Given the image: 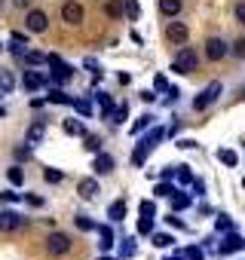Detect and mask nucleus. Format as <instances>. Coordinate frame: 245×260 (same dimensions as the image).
I'll list each match as a JSON object with an SVG mask.
<instances>
[{
    "mask_svg": "<svg viewBox=\"0 0 245 260\" xmlns=\"http://www.w3.org/2000/svg\"><path fill=\"white\" fill-rule=\"evenodd\" d=\"M163 138H166L163 128H160V125H150V132H147L144 138H138V144H135V150H132V166L141 169V166L147 162V156L154 153V147H157Z\"/></svg>",
    "mask_w": 245,
    "mask_h": 260,
    "instance_id": "obj_1",
    "label": "nucleus"
},
{
    "mask_svg": "<svg viewBox=\"0 0 245 260\" xmlns=\"http://www.w3.org/2000/svg\"><path fill=\"white\" fill-rule=\"evenodd\" d=\"M196 64H199V55H196V49L193 46H178V52H175V58H172V71L175 74H193L196 71Z\"/></svg>",
    "mask_w": 245,
    "mask_h": 260,
    "instance_id": "obj_2",
    "label": "nucleus"
},
{
    "mask_svg": "<svg viewBox=\"0 0 245 260\" xmlns=\"http://www.w3.org/2000/svg\"><path fill=\"white\" fill-rule=\"evenodd\" d=\"M221 92H224V86H221L218 80H211V83H208L196 98H193V110H205V107H211V104L221 98Z\"/></svg>",
    "mask_w": 245,
    "mask_h": 260,
    "instance_id": "obj_3",
    "label": "nucleus"
},
{
    "mask_svg": "<svg viewBox=\"0 0 245 260\" xmlns=\"http://www.w3.org/2000/svg\"><path fill=\"white\" fill-rule=\"evenodd\" d=\"M74 248V242H71V236L68 233H49V239H46V251L52 254V257H65L68 251Z\"/></svg>",
    "mask_w": 245,
    "mask_h": 260,
    "instance_id": "obj_4",
    "label": "nucleus"
},
{
    "mask_svg": "<svg viewBox=\"0 0 245 260\" xmlns=\"http://www.w3.org/2000/svg\"><path fill=\"white\" fill-rule=\"evenodd\" d=\"M28 223V217H22L19 211L13 208H0V233H16Z\"/></svg>",
    "mask_w": 245,
    "mask_h": 260,
    "instance_id": "obj_5",
    "label": "nucleus"
},
{
    "mask_svg": "<svg viewBox=\"0 0 245 260\" xmlns=\"http://www.w3.org/2000/svg\"><path fill=\"white\" fill-rule=\"evenodd\" d=\"M166 37H169L172 46H184V43L190 40V28H187L184 22H178V19H169V25H166Z\"/></svg>",
    "mask_w": 245,
    "mask_h": 260,
    "instance_id": "obj_6",
    "label": "nucleus"
},
{
    "mask_svg": "<svg viewBox=\"0 0 245 260\" xmlns=\"http://www.w3.org/2000/svg\"><path fill=\"white\" fill-rule=\"evenodd\" d=\"M83 19H86L83 4H77V0H65V4H62V22L77 28V25H83Z\"/></svg>",
    "mask_w": 245,
    "mask_h": 260,
    "instance_id": "obj_7",
    "label": "nucleus"
},
{
    "mask_svg": "<svg viewBox=\"0 0 245 260\" xmlns=\"http://www.w3.org/2000/svg\"><path fill=\"white\" fill-rule=\"evenodd\" d=\"M230 55V43L224 40V37H208L205 40V58L208 61H221V58H227Z\"/></svg>",
    "mask_w": 245,
    "mask_h": 260,
    "instance_id": "obj_8",
    "label": "nucleus"
},
{
    "mask_svg": "<svg viewBox=\"0 0 245 260\" xmlns=\"http://www.w3.org/2000/svg\"><path fill=\"white\" fill-rule=\"evenodd\" d=\"M242 248H245V239H242L236 230H230V233H224V239H221V245H218V254L227 257V254H239Z\"/></svg>",
    "mask_w": 245,
    "mask_h": 260,
    "instance_id": "obj_9",
    "label": "nucleus"
},
{
    "mask_svg": "<svg viewBox=\"0 0 245 260\" xmlns=\"http://www.w3.org/2000/svg\"><path fill=\"white\" fill-rule=\"evenodd\" d=\"M25 28H28L31 34H46V31H49V16H46L43 10H31V13L25 16Z\"/></svg>",
    "mask_w": 245,
    "mask_h": 260,
    "instance_id": "obj_10",
    "label": "nucleus"
},
{
    "mask_svg": "<svg viewBox=\"0 0 245 260\" xmlns=\"http://www.w3.org/2000/svg\"><path fill=\"white\" fill-rule=\"evenodd\" d=\"M52 71L46 74V86L49 83H68V80H74V68L71 64H65V61H55V64H49Z\"/></svg>",
    "mask_w": 245,
    "mask_h": 260,
    "instance_id": "obj_11",
    "label": "nucleus"
},
{
    "mask_svg": "<svg viewBox=\"0 0 245 260\" xmlns=\"http://www.w3.org/2000/svg\"><path fill=\"white\" fill-rule=\"evenodd\" d=\"M43 135H46V122H43V119H34V122L28 125V132H25V144L34 150L37 144H43Z\"/></svg>",
    "mask_w": 245,
    "mask_h": 260,
    "instance_id": "obj_12",
    "label": "nucleus"
},
{
    "mask_svg": "<svg viewBox=\"0 0 245 260\" xmlns=\"http://www.w3.org/2000/svg\"><path fill=\"white\" fill-rule=\"evenodd\" d=\"M43 86H46V74L43 71H34V68L25 71V77H22V89L25 92H40Z\"/></svg>",
    "mask_w": 245,
    "mask_h": 260,
    "instance_id": "obj_13",
    "label": "nucleus"
},
{
    "mask_svg": "<svg viewBox=\"0 0 245 260\" xmlns=\"http://www.w3.org/2000/svg\"><path fill=\"white\" fill-rule=\"evenodd\" d=\"M77 193H80L83 199H95V196L101 193V184H98V175H95V178H80V181H77Z\"/></svg>",
    "mask_w": 245,
    "mask_h": 260,
    "instance_id": "obj_14",
    "label": "nucleus"
},
{
    "mask_svg": "<svg viewBox=\"0 0 245 260\" xmlns=\"http://www.w3.org/2000/svg\"><path fill=\"white\" fill-rule=\"evenodd\" d=\"M92 156H95V159H92L95 175H110V172H113V156H110V153L98 150V153H92Z\"/></svg>",
    "mask_w": 245,
    "mask_h": 260,
    "instance_id": "obj_15",
    "label": "nucleus"
},
{
    "mask_svg": "<svg viewBox=\"0 0 245 260\" xmlns=\"http://www.w3.org/2000/svg\"><path fill=\"white\" fill-rule=\"evenodd\" d=\"M95 233H98V248L101 251H110L113 248V230H110V223H95Z\"/></svg>",
    "mask_w": 245,
    "mask_h": 260,
    "instance_id": "obj_16",
    "label": "nucleus"
},
{
    "mask_svg": "<svg viewBox=\"0 0 245 260\" xmlns=\"http://www.w3.org/2000/svg\"><path fill=\"white\" fill-rule=\"evenodd\" d=\"M181 10H184V0H160V13L166 19H178Z\"/></svg>",
    "mask_w": 245,
    "mask_h": 260,
    "instance_id": "obj_17",
    "label": "nucleus"
},
{
    "mask_svg": "<svg viewBox=\"0 0 245 260\" xmlns=\"http://www.w3.org/2000/svg\"><path fill=\"white\" fill-rule=\"evenodd\" d=\"M169 199H172V211H187L190 202H193V196H190V193H181V190H175Z\"/></svg>",
    "mask_w": 245,
    "mask_h": 260,
    "instance_id": "obj_18",
    "label": "nucleus"
},
{
    "mask_svg": "<svg viewBox=\"0 0 245 260\" xmlns=\"http://www.w3.org/2000/svg\"><path fill=\"white\" fill-rule=\"evenodd\" d=\"M122 217H126V202H122V199L110 202V205H107V220H110V223H119Z\"/></svg>",
    "mask_w": 245,
    "mask_h": 260,
    "instance_id": "obj_19",
    "label": "nucleus"
},
{
    "mask_svg": "<svg viewBox=\"0 0 245 260\" xmlns=\"http://www.w3.org/2000/svg\"><path fill=\"white\" fill-rule=\"evenodd\" d=\"M62 128H65L68 135H74V138H83V135H86L83 119H74V116H71V119H65V122H62Z\"/></svg>",
    "mask_w": 245,
    "mask_h": 260,
    "instance_id": "obj_20",
    "label": "nucleus"
},
{
    "mask_svg": "<svg viewBox=\"0 0 245 260\" xmlns=\"http://www.w3.org/2000/svg\"><path fill=\"white\" fill-rule=\"evenodd\" d=\"M13 89H16V77H13V71L0 68V95H10Z\"/></svg>",
    "mask_w": 245,
    "mask_h": 260,
    "instance_id": "obj_21",
    "label": "nucleus"
},
{
    "mask_svg": "<svg viewBox=\"0 0 245 260\" xmlns=\"http://www.w3.org/2000/svg\"><path fill=\"white\" fill-rule=\"evenodd\" d=\"M46 101H49V104H65V107H71V101H74V98H71L65 89H55V86H52V89H49V95H46Z\"/></svg>",
    "mask_w": 245,
    "mask_h": 260,
    "instance_id": "obj_22",
    "label": "nucleus"
},
{
    "mask_svg": "<svg viewBox=\"0 0 245 260\" xmlns=\"http://www.w3.org/2000/svg\"><path fill=\"white\" fill-rule=\"evenodd\" d=\"M95 101H98V107H101V116L104 119H110V110H113V98L107 95V92H98V95H92Z\"/></svg>",
    "mask_w": 245,
    "mask_h": 260,
    "instance_id": "obj_23",
    "label": "nucleus"
},
{
    "mask_svg": "<svg viewBox=\"0 0 245 260\" xmlns=\"http://www.w3.org/2000/svg\"><path fill=\"white\" fill-rule=\"evenodd\" d=\"M119 7H122V13H126V19H129V22H135V19L141 16L138 0H119Z\"/></svg>",
    "mask_w": 245,
    "mask_h": 260,
    "instance_id": "obj_24",
    "label": "nucleus"
},
{
    "mask_svg": "<svg viewBox=\"0 0 245 260\" xmlns=\"http://www.w3.org/2000/svg\"><path fill=\"white\" fill-rule=\"evenodd\" d=\"M22 58H25V64H28V68L46 64V52H34V49H25V52H22Z\"/></svg>",
    "mask_w": 245,
    "mask_h": 260,
    "instance_id": "obj_25",
    "label": "nucleus"
},
{
    "mask_svg": "<svg viewBox=\"0 0 245 260\" xmlns=\"http://www.w3.org/2000/svg\"><path fill=\"white\" fill-rule=\"evenodd\" d=\"M218 159H221L227 169H236V166H239V156H236V150H230V147H221V150H218Z\"/></svg>",
    "mask_w": 245,
    "mask_h": 260,
    "instance_id": "obj_26",
    "label": "nucleus"
},
{
    "mask_svg": "<svg viewBox=\"0 0 245 260\" xmlns=\"http://www.w3.org/2000/svg\"><path fill=\"white\" fill-rule=\"evenodd\" d=\"M154 119H157L154 113H141V116H138V119L132 122V132H135V135H141L144 128H150V125H154Z\"/></svg>",
    "mask_w": 245,
    "mask_h": 260,
    "instance_id": "obj_27",
    "label": "nucleus"
},
{
    "mask_svg": "<svg viewBox=\"0 0 245 260\" xmlns=\"http://www.w3.org/2000/svg\"><path fill=\"white\" fill-rule=\"evenodd\" d=\"M126 116H129V104H126V101H122V104H116V107L110 110V122H113V125H119V122L126 119Z\"/></svg>",
    "mask_w": 245,
    "mask_h": 260,
    "instance_id": "obj_28",
    "label": "nucleus"
},
{
    "mask_svg": "<svg viewBox=\"0 0 245 260\" xmlns=\"http://www.w3.org/2000/svg\"><path fill=\"white\" fill-rule=\"evenodd\" d=\"M71 107H74L80 116H92V101H89V98H74Z\"/></svg>",
    "mask_w": 245,
    "mask_h": 260,
    "instance_id": "obj_29",
    "label": "nucleus"
},
{
    "mask_svg": "<svg viewBox=\"0 0 245 260\" xmlns=\"http://www.w3.org/2000/svg\"><path fill=\"white\" fill-rule=\"evenodd\" d=\"M215 230L218 233H230V230H236V223L230 220V214H218L215 217Z\"/></svg>",
    "mask_w": 245,
    "mask_h": 260,
    "instance_id": "obj_30",
    "label": "nucleus"
},
{
    "mask_svg": "<svg viewBox=\"0 0 245 260\" xmlns=\"http://www.w3.org/2000/svg\"><path fill=\"white\" fill-rule=\"evenodd\" d=\"M181 257H184V260H205V248L190 245V248H184V251H181Z\"/></svg>",
    "mask_w": 245,
    "mask_h": 260,
    "instance_id": "obj_31",
    "label": "nucleus"
},
{
    "mask_svg": "<svg viewBox=\"0 0 245 260\" xmlns=\"http://www.w3.org/2000/svg\"><path fill=\"white\" fill-rule=\"evenodd\" d=\"M7 178H10L13 187H22V184H25V172H22V166H13V169L7 172Z\"/></svg>",
    "mask_w": 245,
    "mask_h": 260,
    "instance_id": "obj_32",
    "label": "nucleus"
},
{
    "mask_svg": "<svg viewBox=\"0 0 245 260\" xmlns=\"http://www.w3.org/2000/svg\"><path fill=\"white\" fill-rule=\"evenodd\" d=\"M175 193V184H169V181H160L157 187H154V196L157 199H166V196H172Z\"/></svg>",
    "mask_w": 245,
    "mask_h": 260,
    "instance_id": "obj_33",
    "label": "nucleus"
},
{
    "mask_svg": "<svg viewBox=\"0 0 245 260\" xmlns=\"http://www.w3.org/2000/svg\"><path fill=\"white\" fill-rule=\"evenodd\" d=\"M74 223H77L83 233H92V230H95V220H92L89 214H77V217H74Z\"/></svg>",
    "mask_w": 245,
    "mask_h": 260,
    "instance_id": "obj_34",
    "label": "nucleus"
},
{
    "mask_svg": "<svg viewBox=\"0 0 245 260\" xmlns=\"http://www.w3.org/2000/svg\"><path fill=\"white\" fill-rule=\"evenodd\" d=\"M150 236H154L150 242H154L157 248H169V245L175 242V236H169V233H150Z\"/></svg>",
    "mask_w": 245,
    "mask_h": 260,
    "instance_id": "obj_35",
    "label": "nucleus"
},
{
    "mask_svg": "<svg viewBox=\"0 0 245 260\" xmlns=\"http://www.w3.org/2000/svg\"><path fill=\"white\" fill-rule=\"evenodd\" d=\"M104 13H107L110 19H122V7H119V0H107V4H104Z\"/></svg>",
    "mask_w": 245,
    "mask_h": 260,
    "instance_id": "obj_36",
    "label": "nucleus"
},
{
    "mask_svg": "<svg viewBox=\"0 0 245 260\" xmlns=\"http://www.w3.org/2000/svg\"><path fill=\"white\" fill-rule=\"evenodd\" d=\"M175 178H178L181 184H190V181H193V172H190V166H175Z\"/></svg>",
    "mask_w": 245,
    "mask_h": 260,
    "instance_id": "obj_37",
    "label": "nucleus"
},
{
    "mask_svg": "<svg viewBox=\"0 0 245 260\" xmlns=\"http://www.w3.org/2000/svg\"><path fill=\"white\" fill-rule=\"evenodd\" d=\"M83 138H86L83 147H86L89 153H98V150H101V138H98V135H83Z\"/></svg>",
    "mask_w": 245,
    "mask_h": 260,
    "instance_id": "obj_38",
    "label": "nucleus"
},
{
    "mask_svg": "<svg viewBox=\"0 0 245 260\" xmlns=\"http://www.w3.org/2000/svg\"><path fill=\"white\" fill-rule=\"evenodd\" d=\"M135 254V242L132 239H122V245H119V260L122 257H132Z\"/></svg>",
    "mask_w": 245,
    "mask_h": 260,
    "instance_id": "obj_39",
    "label": "nucleus"
},
{
    "mask_svg": "<svg viewBox=\"0 0 245 260\" xmlns=\"http://www.w3.org/2000/svg\"><path fill=\"white\" fill-rule=\"evenodd\" d=\"M62 172L58 169H43V181H49V184H62Z\"/></svg>",
    "mask_w": 245,
    "mask_h": 260,
    "instance_id": "obj_40",
    "label": "nucleus"
},
{
    "mask_svg": "<svg viewBox=\"0 0 245 260\" xmlns=\"http://www.w3.org/2000/svg\"><path fill=\"white\" fill-rule=\"evenodd\" d=\"M138 211H141V217H154V214H157V205H154L150 199H141V205H138Z\"/></svg>",
    "mask_w": 245,
    "mask_h": 260,
    "instance_id": "obj_41",
    "label": "nucleus"
},
{
    "mask_svg": "<svg viewBox=\"0 0 245 260\" xmlns=\"http://www.w3.org/2000/svg\"><path fill=\"white\" fill-rule=\"evenodd\" d=\"M138 233H141V236H150V233H154V217H141V220H138Z\"/></svg>",
    "mask_w": 245,
    "mask_h": 260,
    "instance_id": "obj_42",
    "label": "nucleus"
},
{
    "mask_svg": "<svg viewBox=\"0 0 245 260\" xmlns=\"http://www.w3.org/2000/svg\"><path fill=\"white\" fill-rule=\"evenodd\" d=\"M0 202H22V193H16V187L4 190V193H0Z\"/></svg>",
    "mask_w": 245,
    "mask_h": 260,
    "instance_id": "obj_43",
    "label": "nucleus"
},
{
    "mask_svg": "<svg viewBox=\"0 0 245 260\" xmlns=\"http://www.w3.org/2000/svg\"><path fill=\"white\" fill-rule=\"evenodd\" d=\"M10 43H16V46H25V49H28V37H25L22 31H13V37H10Z\"/></svg>",
    "mask_w": 245,
    "mask_h": 260,
    "instance_id": "obj_44",
    "label": "nucleus"
},
{
    "mask_svg": "<svg viewBox=\"0 0 245 260\" xmlns=\"http://www.w3.org/2000/svg\"><path fill=\"white\" fill-rule=\"evenodd\" d=\"M230 52H233L236 58H242V55H245V37H239V40L233 43V49H230Z\"/></svg>",
    "mask_w": 245,
    "mask_h": 260,
    "instance_id": "obj_45",
    "label": "nucleus"
},
{
    "mask_svg": "<svg viewBox=\"0 0 245 260\" xmlns=\"http://www.w3.org/2000/svg\"><path fill=\"white\" fill-rule=\"evenodd\" d=\"M178 98H181V89H175V86H172V89H166V104H169V107H172Z\"/></svg>",
    "mask_w": 245,
    "mask_h": 260,
    "instance_id": "obj_46",
    "label": "nucleus"
},
{
    "mask_svg": "<svg viewBox=\"0 0 245 260\" xmlns=\"http://www.w3.org/2000/svg\"><path fill=\"white\" fill-rule=\"evenodd\" d=\"M190 187H193V190H190V196H202V193H205V181H196V178H193V181H190Z\"/></svg>",
    "mask_w": 245,
    "mask_h": 260,
    "instance_id": "obj_47",
    "label": "nucleus"
},
{
    "mask_svg": "<svg viewBox=\"0 0 245 260\" xmlns=\"http://www.w3.org/2000/svg\"><path fill=\"white\" fill-rule=\"evenodd\" d=\"M83 64H86V68H89V71H92V77H95V74H104V71H101V64H98V61H95V58H86V61H83Z\"/></svg>",
    "mask_w": 245,
    "mask_h": 260,
    "instance_id": "obj_48",
    "label": "nucleus"
},
{
    "mask_svg": "<svg viewBox=\"0 0 245 260\" xmlns=\"http://www.w3.org/2000/svg\"><path fill=\"white\" fill-rule=\"evenodd\" d=\"M154 89H157V92H166V89H169V80H166V77L160 74V77L154 80Z\"/></svg>",
    "mask_w": 245,
    "mask_h": 260,
    "instance_id": "obj_49",
    "label": "nucleus"
},
{
    "mask_svg": "<svg viewBox=\"0 0 245 260\" xmlns=\"http://www.w3.org/2000/svg\"><path fill=\"white\" fill-rule=\"evenodd\" d=\"M16 159L22 162V159H31V147L25 144V147H16Z\"/></svg>",
    "mask_w": 245,
    "mask_h": 260,
    "instance_id": "obj_50",
    "label": "nucleus"
},
{
    "mask_svg": "<svg viewBox=\"0 0 245 260\" xmlns=\"http://www.w3.org/2000/svg\"><path fill=\"white\" fill-rule=\"evenodd\" d=\"M166 223H169V226H178V230H184V220H181V217H175V211H169Z\"/></svg>",
    "mask_w": 245,
    "mask_h": 260,
    "instance_id": "obj_51",
    "label": "nucleus"
},
{
    "mask_svg": "<svg viewBox=\"0 0 245 260\" xmlns=\"http://www.w3.org/2000/svg\"><path fill=\"white\" fill-rule=\"evenodd\" d=\"M236 22L245 25V4H236Z\"/></svg>",
    "mask_w": 245,
    "mask_h": 260,
    "instance_id": "obj_52",
    "label": "nucleus"
},
{
    "mask_svg": "<svg viewBox=\"0 0 245 260\" xmlns=\"http://www.w3.org/2000/svg\"><path fill=\"white\" fill-rule=\"evenodd\" d=\"M160 178H163V181H172V178H175V169H172V166H166V169L160 172Z\"/></svg>",
    "mask_w": 245,
    "mask_h": 260,
    "instance_id": "obj_53",
    "label": "nucleus"
},
{
    "mask_svg": "<svg viewBox=\"0 0 245 260\" xmlns=\"http://www.w3.org/2000/svg\"><path fill=\"white\" fill-rule=\"evenodd\" d=\"M178 147H181V150H193V147H196V141H190V138H184V141H178Z\"/></svg>",
    "mask_w": 245,
    "mask_h": 260,
    "instance_id": "obj_54",
    "label": "nucleus"
},
{
    "mask_svg": "<svg viewBox=\"0 0 245 260\" xmlns=\"http://www.w3.org/2000/svg\"><path fill=\"white\" fill-rule=\"evenodd\" d=\"M22 199H28V202H31V205H43V199H40V196H34V193H28V196H25V193H22Z\"/></svg>",
    "mask_w": 245,
    "mask_h": 260,
    "instance_id": "obj_55",
    "label": "nucleus"
},
{
    "mask_svg": "<svg viewBox=\"0 0 245 260\" xmlns=\"http://www.w3.org/2000/svg\"><path fill=\"white\" fill-rule=\"evenodd\" d=\"M141 101H157V92H147V89H144V92H141Z\"/></svg>",
    "mask_w": 245,
    "mask_h": 260,
    "instance_id": "obj_56",
    "label": "nucleus"
},
{
    "mask_svg": "<svg viewBox=\"0 0 245 260\" xmlns=\"http://www.w3.org/2000/svg\"><path fill=\"white\" fill-rule=\"evenodd\" d=\"M13 4H16V7H19V10H25V7H28V4H31V0H13Z\"/></svg>",
    "mask_w": 245,
    "mask_h": 260,
    "instance_id": "obj_57",
    "label": "nucleus"
},
{
    "mask_svg": "<svg viewBox=\"0 0 245 260\" xmlns=\"http://www.w3.org/2000/svg\"><path fill=\"white\" fill-rule=\"evenodd\" d=\"M166 260H184V257H181V254H172V257H166Z\"/></svg>",
    "mask_w": 245,
    "mask_h": 260,
    "instance_id": "obj_58",
    "label": "nucleus"
},
{
    "mask_svg": "<svg viewBox=\"0 0 245 260\" xmlns=\"http://www.w3.org/2000/svg\"><path fill=\"white\" fill-rule=\"evenodd\" d=\"M98 260H119V257H98Z\"/></svg>",
    "mask_w": 245,
    "mask_h": 260,
    "instance_id": "obj_59",
    "label": "nucleus"
},
{
    "mask_svg": "<svg viewBox=\"0 0 245 260\" xmlns=\"http://www.w3.org/2000/svg\"><path fill=\"white\" fill-rule=\"evenodd\" d=\"M0 116H7V107H0Z\"/></svg>",
    "mask_w": 245,
    "mask_h": 260,
    "instance_id": "obj_60",
    "label": "nucleus"
},
{
    "mask_svg": "<svg viewBox=\"0 0 245 260\" xmlns=\"http://www.w3.org/2000/svg\"><path fill=\"white\" fill-rule=\"evenodd\" d=\"M0 52H4V43H0Z\"/></svg>",
    "mask_w": 245,
    "mask_h": 260,
    "instance_id": "obj_61",
    "label": "nucleus"
},
{
    "mask_svg": "<svg viewBox=\"0 0 245 260\" xmlns=\"http://www.w3.org/2000/svg\"><path fill=\"white\" fill-rule=\"evenodd\" d=\"M0 4H4V0H0Z\"/></svg>",
    "mask_w": 245,
    "mask_h": 260,
    "instance_id": "obj_62",
    "label": "nucleus"
}]
</instances>
